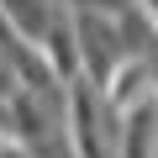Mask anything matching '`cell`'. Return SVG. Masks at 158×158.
<instances>
[{"instance_id": "1", "label": "cell", "mask_w": 158, "mask_h": 158, "mask_svg": "<svg viewBox=\"0 0 158 158\" xmlns=\"http://www.w3.org/2000/svg\"><path fill=\"white\" fill-rule=\"evenodd\" d=\"M74 37H79V79H90L95 90L111 85L121 58H132L111 11H74Z\"/></svg>"}, {"instance_id": "2", "label": "cell", "mask_w": 158, "mask_h": 158, "mask_svg": "<svg viewBox=\"0 0 158 158\" xmlns=\"http://www.w3.org/2000/svg\"><path fill=\"white\" fill-rule=\"evenodd\" d=\"M100 95H106V106H111L116 116H127V111H137L142 100H153V95H158V85H153V63H148L142 53H132V58H121V69L111 74V85H106Z\"/></svg>"}, {"instance_id": "3", "label": "cell", "mask_w": 158, "mask_h": 158, "mask_svg": "<svg viewBox=\"0 0 158 158\" xmlns=\"http://www.w3.org/2000/svg\"><path fill=\"white\" fill-rule=\"evenodd\" d=\"M0 6H6V16H11L21 42H42L53 16H58V0H0Z\"/></svg>"}, {"instance_id": "4", "label": "cell", "mask_w": 158, "mask_h": 158, "mask_svg": "<svg viewBox=\"0 0 158 158\" xmlns=\"http://www.w3.org/2000/svg\"><path fill=\"white\" fill-rule=\"evenodd\" d=\"M58 6H69V11H127V6H137V0H58Z\"/></svg>"}, {"instance_id": "5", "label": "cell", "mask_w": 158, "mask_h": 158, "mask_svg": "<svg viewBox=\"0 0 158 158\" xmlns=\"http://www.w3.org/2000/svg\"><path fill=\"white\" fill-rule=\"evenodd\" d=\"M142 6H148V11H153V16H158V0H142Z\"/></svg>"}, {"instance_id": "6", "label": "cell", "mask_w": 158, "mask_h": 158, "mask_svg": "<svg viewBox=\"0 0 158 158\" xmlns=\"http://www.w3.org/2000/svg\"><path fill=\"white\" fill-rule=\"evenodd\" d=\"M153 158H158V153H153Z\"/></svg>"}]
</instances>
